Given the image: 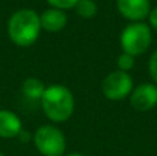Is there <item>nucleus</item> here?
<instances>
[{
	"mask_svg": "<svg viewBox=\"0 0 157 156\" xmlns=\"http://www.w3.org/2000/svg\"><path fill=\"white\" fill-rule=\"evenodd\" d=\"M149 73L153 82H155V84L157 86V50L149 58Z\"/></svg>",
	"mask_w": 157,
	"mask_h": 156,
	"instance_id": "nucleus-14",
	"label": "nucleus"
},
{
	"mask_svg": "<svg viewBox=\"0 0 157 156\" xmlns=\"http://www.w3.org/2000/svg\"><path fill=\"white\" fill-rule=\"evenodd\" d=\"M43 112L54 123L66 122L75 111V97L63 84H51L46 87L40 99Z\"/></svg>",
	"mask_w": 157,
	"mask_h": 156,
	"instance_id": "nucleus-2",
	"label": "nucleus"
},
{
	"mask_svg": "<svg viewBox=\"0 0 157 156\" xmlns=\"http://www.w3.org/2000/svg\"><path fill=\"white\" fill-rule=\"evenodd\" d=\"M0 156H4V155H3V154H2V152H0Z\"/></svg>",
	"mask_w": 157,
	"mask_h": 156,
	"instance_id": "nucleus-18",
	"label": "nucleus"
},
{
	"mask_svg": "<svg viewBox=\"0 0 157 156\" xmlns=\"http://www.w3.org/2000/svg\"><path fill=\"white\" fill-rule=\"evenodd\" d=\"M33 142L43 156H63L66 151V138L58 127L44 124L33 134Z\"/></svg>",
	"mask_w": 157,
	"mask_h": 156,
	"instance_id": "nucleus-4",
	"label": "nucleus"
},
{
	"mask_svg": "<svg viewBox=\"0 0 157 156\" xmlns=\"http://www.w3.org/2000/svg\"><path fill=\"white\" fill-rule=\"evenodd\" d=\"M135 65V57L127 54V53H121L117 58V66H119V71L123 72H128L134 68Z\"/></svg>",
	"mask_w": 157,
	"mask_h": 156,
	"instance_id": "nucleus-12",
	"label": "nucleus"
},
{
	"mask_svg": "<svg viewBox=\"0 0 157 156\" xmlns=\"http://www.w3.org/2000/svg\"><path fill=\"white\" fill-rule=\"evenodd\" d=\"M66 156H84V155H81V154H71V155H66Z\"/></svg>",
	"mask_w": 157,
	"mask_h": 156,
	"instance_id": "nucleus-17",
	"label": "nucleus"
},
{
	"mask_svg": "<svg viewBox=\"0 0 157 156\" xmlns=\"http://www.w3.org/2000/svg\"><path fill=\"white\" fill-rule=\"evenodd\" d=\"M18 138L22 141V142H28V141H29L32 137H30L29 131H25V130L22 129V130H21V133H19V134H18Z\"/></svg>",
	"mask_w": 157,
	"mask_h": 156,
	"instance_id": "nucleus-16",
	"label": "nucleus"
},
{
	"mask_svg": "<svg viewBox=\"0 0 157 156\" xmlns=\"http://www.w3.org/2000/svg\"><path fill=\"white\" fill-rule=\"evenodd\" d=\"M130 104L138 112L152 111L157 105V86L155 83H142L132 88Z\"/></svg>",
	"mask_w": 157,
	"mask_h": 156,
	"instance_id": "nucleus-6",
	"label": "nucleus"
},
{
	"mask_svg": "<svg viewBox=\"0 0 157 156\" xmlns=\"http://www.w3.org/2000/svg\"><path fill=\"white\" fill-rule=\"evenodd\" d=\"M22 130V123L18 115L7 109L0 111V137L15 138Z\"/></svg>",
	"mask_w": 157,
	"mask_h": 156,
	"instance_id": "nucleus-9",
	"label": "nucleus"
},
{
	"mask_svg": "<svg viewBox=\"0 0 157 156\" xmlns=\"http://www.w3.org/2000/svg\"><path fill=\"white\" fill-rule=\"evenodd\" d=\"M75 8H76L77 15H80L81 18H92L98 11V7L94 0H78Z\"/></svg>",
	"mask_w": 157,
	"mask_h": 156,
	"instance_id": "nucleus-11",
	"label": "nucleus"
},
{
	"mask_svg": "<svg viewBox=\"0 0 157 156\" xmlns=\"http://www.w3.org/2000/svg\"><path fill=\"white\" fill-rule=\"evenodd\" d=\"M46 91V86L37 77H28L22 83V93L29 101H40Z\"/></svg>",
	"mask_w": 157,
	"mask_h": 156,
	"instance_id": "nucleus-10",
	"label": "nucleus"
},
{
	"mask_svg": "<svg viewBox=\"0 0 157 156\" xmlns=\"http://www.w3.org/2000/svg\"><path fill=\"white\" fill-rule=\"evenodd\" d=\"M152 28L145 22H132L123 29L120 35V46L123 53L138 57L147 51L152 44Z\"/></svg>",
	"mask_w": 157,
	"mask_h": 156,
	"instance_id": "nucleus-3",
	"label": "nucleus"
},
{
	"mask_svg": "<svg viewBox=\"0 0 157 156\" xmlns=\"http://www.w3.org/2000/svg\"><path fill=\"white\" fill-rule=\"evenodd\" d=\"M40 15L32 8H22L10 17L7 22V33L14 44L19 47H30L40 36Z\"/></svg>",
	"mask_w": 157,
	"mask_h": 156,
	"instance_id": "nucleus-1",
	"label": "nucleus"
},
{
	"mask_svg": "<svg viewBox=\"0 0 157 156\" xmlns=\"http://www.w3.org/2000/svg\"><path fill=\"white\" fill-rule=\"evenodd\" d=\"M66 22H68V17H66L65 11L58 10V8H47L40 15L41 29L50 33L61 32L66 26Z\"/></svg>",
	"mask_w": 157,
	"mask_h": 156,
	"instance_id": "nucleus-8",
	"label": "nucleus"
},
{
	"mask_svg": "<svg viewBox=\"0 0 157 156\" xmlns=\"http://www.w3.org/2000/svg\"><path fill=\"white\" fill-rule=\"evenodd\" d=\"M147 18H149L150 26H152L155 30H157V7L153 8V10H150L149 17H147Z\"/></svg>",
	"mask_w": 157,
	"mask_h": 156,
	"instance_id": "nucleus-15",
	"label": "nucleus"
},
{
	"mask_svg": "<svg viewBox=\"0 0 157 156\" xmlns=\"http://www.w3.org/2000/svg\"><path fill=\"white\" fill-rule=\"evenodd\" d=\"M117 10L125 19L132 22H142L149 17V0H117Z\"/></svg>",
	"mask_w": 157,
	"mask_h": 156,
	"instance_id": "nucleus-7",
	"label": "nucleus"
},
{
	"mask_svg": "<svg viewBox=\"0 0 157 156\" xmlns=\"http://www.w3.org/2000/svg\"><path fill=\"white\" fill-rule=\"evenodd\" d=\"M134 88L132 77L128 72L114 71L102 80V93L110 101H121L131 94Z\"/></svg>",
	"mask_w": 157,
	"mask_h": 156,
	"instance_id": "nucleus-5",
	"label": "nucleus"
},
{
	"mask_svg": "<svg viewBox=\"0 0 157 156\" xmlns=\"http://www.w3.org/2000/svg\"><path fill=\"white\" fill-rule=\"evenodd\" d=\"M78 0H47L52 8H58V10H69V8H75Z\"/></svg>",
	"mask_w": 157,
	"mask_h": 156,
	"instance_id": "nucleus-13",
	"label": "nucleus"
}]
</instances>
